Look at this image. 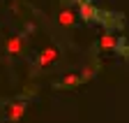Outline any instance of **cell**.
Segmentation results:
<instances>
[{"mask_svg": "<svg viewBox=\"0 0 129 123\" xmlns=\"http://www.w3.org/2000/svg\"><path fill=\"white\" fill-rule=\"evenodd\" d=\"M58 58H60V51H58L55 47H48V49H42V51H39L37 63H39V67H48L51 63H55Z\"/></svg>", "mask_w": 129, "mask_h": 123, "instance_id": "obj_1", "label": "cell"}, {"mask_svg": "<svg viewBox=\"0 0 129 123\" xmlns=\"http://www.w3.org/2000/svg\"><path fill=\"white\" fill-rule=\"evenodd\" d=\"M25 109H28L25 100H19V102H14V104H9V107H7V118H9V121H19V118L25 114Z\"/></svg>", "mask_w": 129, "mask_h": 123, "instance_id": "obj_2", "label": "cell"}, {"mask_svg": "<svg viewBox=\"0 0 129 123\" xmlns=\"http://www.w3.org/2000/svg\"><path fill=\"white\" fill-rule=\"evenodd\" d=\"M21 49H23V35H14V37H9V40L5 42V51H7L9 56L21 54Z\"/></svg>", "mask_w": 129, "mask_h": 123, "instance_id": "obj_3", "label": "cell"}, {"mask_svg": "<svg viewBox=\"0 0 129 123\" xmlns=\"http://www.w3.org/2000/svg\"><path fill=\"white\" fill-rule=\"evenodd\" d=\"M115 47H118V37L113 35V33H104L102 40H99V49L111 51V49H115Z\"/></svg>", "mask_w": 129, "mask_h": 123, "instance_id": "obj_4", "label": "cell"}, {"mask_svg": "<svg viewBox=\"0 0 129 123\" xmlns=\"http://www.w3.org/2000/svg\"><path fill=\"white\" fill-rule=\"evenodd\" d=\"M58 23H60L62 28H72V26L76 23V16H74V12H69V9H62V12L58 14Z\"/></svg>", "mask_w": 129, "mask_h": 123, "instance_id": "obj_5", "label": "cell"}, {"mask_svg": "<svg viewBox=\"0 0 129 123\" xmlns=\"http://www.w3.org/2000/svg\"><path fill=\"white\" fill-rule=\"evenodd\" d=\"M78 14H81V19L92 21V19H94V7H92L90 3H83V0H78Z\"/></svg>", "mask_w": 129, "mask_h": 123, "instance_id": "obj_6", "label": "cell"}, {"mask_svg": "<svg viewBox=\"0 0 129 123\" xmlns=\"http://www.w3.org/2000/svg\"><path fill=\"white\" fill-rule=\"evenodd\" d=\"M76 84H81V74H67L62 81L55 84V88H74Z\"/></svg>", "mask_w": 129, "mask_h": 123, "instance_id": "obj_7", "label": "cell"}, {"mask_svg": "<svg viewBox=\"0 0 129 123\" xmlns=\"http://www.w3.org/2000/svg\"><path fill=\"white\" fill-rule=\"evenodd\" d=\"M94 74V70L92 67H88V70H83V72H81V81H83V79H90V77Z\"/></svg>", "mask_w": 129, "mask_h": 123, "instance_id": "obj_8", "label": "cell"}]
</instances>
